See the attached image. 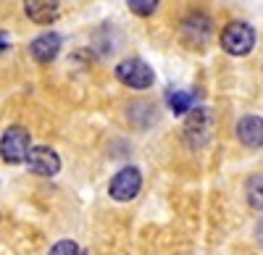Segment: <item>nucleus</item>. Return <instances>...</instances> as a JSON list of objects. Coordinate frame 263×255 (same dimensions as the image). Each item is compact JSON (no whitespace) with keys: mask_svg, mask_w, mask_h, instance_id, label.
I'll use <instances>...</instances> for the list:
<instances>
[{"mask_svg":"<svg viewBox=\"0 0 263 255\" xmlns=\"http://www.w3.org/2000/svg\"><path fill=\"white\" fill-rule=\"evenodd\" d=\"M263 121H260V116H245L242 121L237 124V137H239V142L242 145H248V147H260L263 145Z\"/></svg>","mask_w":263,"mask_h":255,"instance_id":"9d476101","label":"nucleus"},{"mask_svg":"<svg viewBox=\"0 0 263 255\" xmlns=\"http://www.w3.org/2000/svg\"><path fill=\"white\" fill-rule=\"evenodd\" d=\"M6 48H8V34H6V32H0V53H3Z\"/></svg>","mask_w":263,"mask_h":255,"instance_id":"2eb2a0df","label":"nucleus"},{"mask_svg":"<svg viewBox=\"0 0 263 255\" xmlns=\"http://www.w3.org/2000/svg\"><path fill=\"white\" fill-rule=\"evenodd\" d=\"M182 37H184L187 45H192V48L205 45V40L211 37V21L205 16H200V13L187 16L182 21Z\"/></svg>","mask_w":263,"mask_h":255,"instance_id":"0eeeda50","label":"nucleus"},{"mask_svg":"<svg viewBox=\"0 0 263 255\" xmlns=\"http://www.w3.org/2000/svg\"><path fill=\"white\" fill-rule=\"evenodd\" d=\"M58 50H61V37H58L55 32H42L40 37L32 40V45H29V53H32V58H34L37 63H50V61H55Z\"/></svg>","mask_w":263,"mask_h":255,"instance_id":"6e6552de","label":"nucleus"},{"mask_svg":"<svg viewBox=\"0 0 263 255\" xmlns=\"http://www.w3.org/2000/svg\"><path fill=\"white\" fill-rule=\"evenodd\" d=\"M248 198H250V205L260 210V174L250 179V184H248Z\"/></svg>","mask_w":263,"mask_h":255,"instance_id":"4468645a","label":"nucleus"},{"mask_svg":"<svg viewBox=\"0 0 263 255\" xmlns=\"http://www.w3.org/2000/svg\"><path fill=\"white\" fill-rule=\"evenodd\" d=\"M213 126H216V119L208 108H190L187 121H184V137L190 147H203L213 134Z\"/></svg>","mask_w":263,"mask_h":255,"instance_id":"f03ea898","label":"nucleus"},{"mask_svg":"<svg viewBox=\"0 0 263 255\" xmlns=\"http://www.w3.org/2000/svg\"><path fill=\"white\" fill-rule=\"evenodd\" d=\"M116 79L121 84H126V87H132V90H147L153 84V79H156V74H153V69L145 61L126 58L116 66Z\"/></svg>","mask_w":263,"mask_h":255,"instance_id":"7ed1b4c3","label":"nucleus"},{"mask_svg":"<svg viewBox=\"0 0 263 255\" xmlns=\"http://www.w3.org/2000/svg\"><path fill=\"white\" fill-rule=\"evenodd\" d=\"M126 3H129V11L137 16H150L158 8V0H126Z\"/></svg>","mask_w":263,"mask_h":255,"instance_id":"f8f14e48","label":"nucleus"},{"mask_svg":"<svg viewBox=\"0 0 263 255\" xmlns=\"http://www.w3.org/2000/svg\"><path fill=\"white\" fill-rule=\"evenodd\" d=\"M50 255H79V247H77V242H71V240H61V242L53 245Z\"/></svg>","mask_w":263,"mask_h":255,"instance_id":"ddd939ff","label":"nucleus"},{"mask_svg":"<svg viewBox=\"0 0 263 255\" xmlns=\"http://www.w3.org/2000/svg\"><path fill=\"white\" fill-rule=\"evenodd\" d=\"M140 187H142V174L137 171L135 166H126V168H121V171L111 179V184H108V192H111L114 200L126 203V200H132V198H137Z\"/></svg>","mask_w":263,"mask_h":255,"instance_id":"39448f33","label":"nucleus"},{"mask_svg":"<svg viewBox=\"0 0 263 255\" xmlns=\"http://www.w3.org/2000/svg\"><path fill=\"white\" fill-rule=\"evenodd\" d=\"M24 11L34 24H53L61 13L58 0H24Z\"/></svg>","mask_w":263,"mask_h":255,"instance_id":"1a4fd4ad","label":"nucleus"},{"mask_svg":"<svg viewBox=\"0 0 263 255\" xmlns=\"http://www.w3.org/2000/svg\"><path fill=\"white\" fill-rule=\"evenodd\" d=\"M192 103H195V97H192V92H187V90H174V92H168V105H171L174 113H187V111L192 108Z\"/></svg>","mask_w":263,"mask_h":255,"instance_id":"9b49d317","label":"nucleus"},{"mask_svg":"<svg viewBox=\"0 0 263 255\" xmlns=\"http://www.w3.org/2000/svg\"><path fill=\"white\" fill-rule=\"evenodd\" d=\"M32 147V137L24 126H8L3 140H0V155L6 163H21Z\"/></svg>","mask_w":263,"mask_h":255,"instance_id":"20e7f679","label":"nucleus"},{"mask_svg":"<svg viewBox=\"0 0 263 255\" xmlns=\"http://www.w3.org/2000/svg\"><path fill=\"white\" fill-rule=\"evenodd\" d=\"M218 42H221V48L229 55H248L255 45V32H253L250 24H245V21H232V24L224 27Z\"/></svg>","mask_w":263,"mask_h":255,"instance_id":"f257e3e1","label":"nucleus"},{"mask_svg":"<svg viewBox=\"0 0 263 255\" xmlns=\"http://www.w3.org/2000/svg\"><path fill=\"white\" fill-rule=\"evenodd\" d=\"M24 161L29 166V171L37 174V176H55L61 171V158L55 155V150H50V147H29Z\"/></svg>","mask_w":263,"mask_h":255,"instance_id":"423d86ee","label":"nucleus"}]
</instances>
